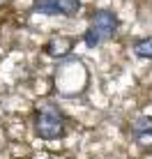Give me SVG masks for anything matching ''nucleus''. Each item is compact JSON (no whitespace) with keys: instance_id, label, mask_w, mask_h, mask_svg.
Wrapping results in <instances>:
<instances>
[{"instance_id":"1","label":"nucleus","mask_w":152,"mask_h":159,"mask_svg":"<svg viewBox=\"0 0 152 159\" xmlns=\"http://www.w3.org/2000/svg\"><path fill=\"white\" fill-rule=\"evenodd\" d=\"M35 131L42 139H58L65 134V118L51 104H44L37 111V120H35Z\"/></svg>"},{"instance_id":"2","label":"nucleus","mask_w":152,"mask_h":159,"mask_svg":"<svg viewBox=\"0 0 152 159\" xmlns=\"http://www.w3.org/2000/svg\"><path fill=\"white\" fill-rule=\"evenodd\" d=\"M35 9L42 14H62L74 16L81 9L78 0H35Z\"/></svg>"},{"instance_id":"3","label":"nucleus","mask_w":152,"mask_h":159,"mask_svg":"<svg viewBox=\"0 0 152 159\" xmlns=\"http://www.w3.org/2000/svg\"><path fill=\"white\" fill-rule=\"evenodd\" d=\"M118 28V19L113 12H108V9H99V12H95V19H92V30L99 35V39H106V37H111L113 32Z\"/></svg>"},{"instance_id":"4","label":"nucleus","mask_w":152,"mask_h":159,"mask_svg":"<svg viewBox=\"0 0 152 159\" xmlns=\"http://www.w3.org/2000/svg\"><path fill=\"white\" fill-rule=\"evenodd\" d=\"M72 39L69 37H53L51 42L46 44V51H48V56H67L69 51H72Z\"/></svg>"},{"instance_id":"5","label":"nucleus","mask_w":152,"mask_h":159,"mask_svg":"<svg viewBox=\"0 0 152 159\" xmlns=\"http://www.w3.org/2000/svg\"><path fill=\"white\" fill-rule=\"evenodd\" d=\"M132 134H134V136L152 134V118H136V120L132 122Z\"/></svg>"},{"instance_id":"6","label":"nucleus","mask_w":152,"mask_h":159,"mask_svg":"<svg viewBox=\"0 0 152 159\" xmlns=\"http://www.w3.org/2000/svg\"><path fill=\"white\" fill-rule=\"evenodd\" d=\"M134 51H136V56H141V58H152V37H145V39L136 42Z\"/></svg>"},{"instance_id":"7","label":"nucleus","mask_w":152,"mask_h":159,"mask_svg":"<svg viewBox=\"0 0 152 159\" xmlns=\"http://www.w3.org/2000/svg\"><path fill=\"white\" fill-rule=\"evenodd\" d=\"M99 42H101V39H99V35H97V32L92 30V28L85 32V44H88V46H97Z\"/></svg>"}]
</instances>
